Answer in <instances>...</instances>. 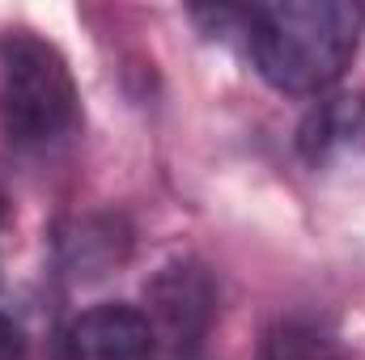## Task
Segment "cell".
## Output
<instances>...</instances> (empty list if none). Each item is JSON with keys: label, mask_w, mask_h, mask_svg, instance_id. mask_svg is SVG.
<instances>
[{"label": "cell", "mask_w": 365, "mask_h": 360, "mask_svg": "<svg viewBox=\"0 0 365 360\" xmlns=\"http://www.w3.org/2000/svg\"><path fill=\"white\" fill-rule=\"evenodd\" d=\"M153 297H158V314L170 322V331H187L191 314L208 309V288H204V280L191 268H175L153 288Z\"/></svg>", "instance_id": "8992f818"}, {"label": "cell", "mask_w": 365, "mask_h": 360, "mask_svg": "<svg viewBox=\"0 0 365 360\" xmlns=\"http://www.w3.org/2000/svg\"><path fill=\"white\" fill-rule=\"evenodd\" d=\"M56 360H153V327L132 305H98L68 322Z\"/></svg>", "instance_id": "3957f363"}, {"label": "cell", "mask_w": 365, "mask_h": 360, "mask_svg": "<svg viewBox=\"0 0 365 360\" xmlns=\"http://www.w3.org/2000/svg\"><path fill=\"white\" fill-rule=\"evenodd\" d=\"M81 106L64 55L34 30H0V123L17 149H56L77 132Z\"/></svg>", "instance_id": "7a4b0ae2"}, {"label": "cell", "mask_w": 365, "mask_h": 360, "mask_svg": "<svg viewBox=\"0 0 365 360\" xmlns=\"http://www.w3.org/2000/svg\"><path fill=\"white\" fill-rule=\"evenodd\" d=\"M365 9L349 0H284L247 9V51L280 93L331 90L357 55Z\"/></svg>", "instance_id": "6da1fadb"}, {"label": "cell", "mask_w": 365, "mask_h": 360, "mask_svg": "<svg viewBox=\"0 0 365 360\" xmlns=\"http://www.w3.org/2000/svg\"><path fill=\"white\" fill-rule=\"evenodd\" d=\"M17 352H21V339H17L13 322L0 314V360H17Z\"/></svg>", "instance_id": "52a82bcc"}, {"label": "cell", "mask_w": 365, "mask_h": 360, "mask_svg": "<svg viewBox=\"0 0 365 360\" xmlns=\"http://www.w3.org/2000/svg\"><path fill=\"white\" fill-rule=\"evenodd\" d=\"M264 360H340V352H336V339L319 322L289 318V322H280L268 335Z\"/></svg>", "instance_id": "5b68a950"}, {"label": "cell", "mask_w": 365, "mask_h": 360, "mask_svg": "<svg viewBox=\"0 0 365 360\" xmlns=\"http://www.w3.org/2000/svg\"><path fill=\"white\" fill-rule=\"evenodd\" d=\"M297 153L319 170L365 153V93H331L319 97L302 127H297Z\"/></svg>", "instance_id": "277c9868"}]
</instances>
